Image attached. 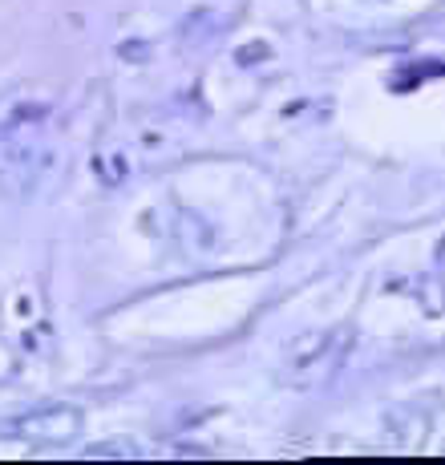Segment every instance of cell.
<instances>
[{
  "mask_svg": "<svg viewBox=\"0 0 445 465\" xmlns=\"http://www.w3.org/2000/svg\"><path fill=\"white\" fill-rule=\"evenodd\" d=\"M0 134H5L0 138V191L13 194V199H29L53 178L61 154L53 142H44L29 126L0 130Z\"/></svg>",
  "mask_w": 445,
  "mask_h": 465,
  "instance_id": "cell-1",
  "label": "cell"
},
{
  "mask_svg": "<svg viewBox=\"0 0 445 465\" xmlns=\"http://www.w3.org/2000/svg\"><path fill=\"white\" fill-rule=\"evenodd\" d=\"M82 429H85V417L74 405H37V409H25L13 421H5L8 437L29 445H69Z\"/></svg>",
  "mask_w": 445,
  "mask_h": 465,
  "instance_id": "cell-2",
  "label": "cell"
},
{
  "mask_svg": "<svg viewBox=\"0 0 445 465\" xmlns=\"http://www.w3.org/2000/svg\"><path fill=\"white\" fill-rule=\"evenodd\" d=\"M89 453H114V458H134V445H97V450H89Z\"/></svg>",
  "mask_w": 445,
  "mask_h": 465,
  "instance_id": "cell-3",
  "label": "cell"
}]
</instances>
